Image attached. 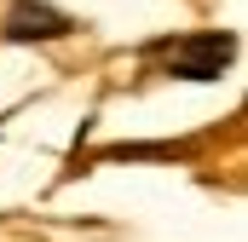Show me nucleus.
Masks as SVG:
<instances>
[{
    "label": "nucleus",
    "instance_id": "obj_2",
    "mask_svg": "<svg viewBox=\"0 0 248 242\" xmlns=\"http://www.w3.org/2000/svg\"><path fill=\"white\" fill-rule=\"evenodd\" d=\"M231 35H196V41H179L173 52H168V69L173 75H185V81H219L225 69H231Z\"/></svg>",
    "mask_w": 248,
    "mask_h": 242
},
{
    "label": "nucleus",
    "instance_id": "obj_3",
    "mask_svg": "<svg viewBox=\"0 0 248 242\" xmlns=\"http://www.w3.org/2000/svg\"><path fill=\"white\" fill-rule=\"evenodd\" d=\"M110 162H162V156H179L173 144H116V150H104Z\"/></svg>",
    "mask_w": 248,
    "mask_h": 242
},
{
    "label": "nucleus",
    "instance_id": "obj_1",
    "mask_svg": "<svg viewBox=\"0 0 248 242\" xmlns=\"http://www.w3.org/2000/svg\"><path fill=\"white\" fill-rule=\"evenodd\" d=\"M0 35H6L12 46L63 41V35H75V17H69V12H58L52 0H12V6H6V23H0Z\"/></svg>",
    "mask_w": 248,
    "mask_h": 242
}]
</instances>
